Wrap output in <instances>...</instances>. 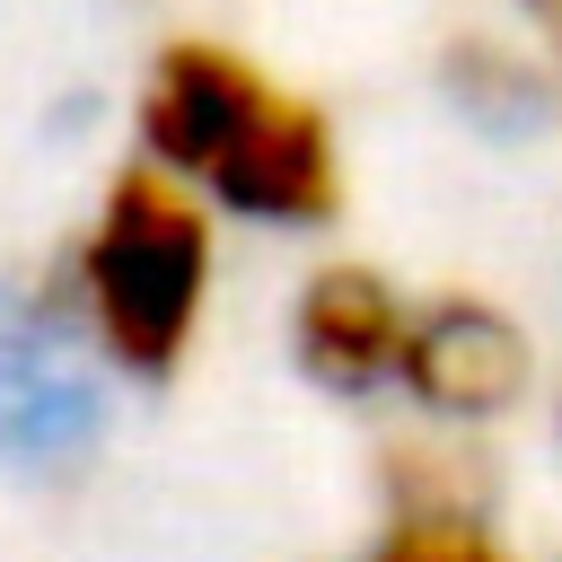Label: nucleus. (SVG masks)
Segmentation results:
<instances>
[{"label":"nucleus","instance_id":"0eeeda50","mask_svg":"<svg viewBox=\"0 0 562 562\" xmlns=\"http://www.w3.org/2000/svg\"><path fill=\"white\" fill-rule=\"evenodd\" d=\"M544 35H553V53H562V9H553V18H544Z\"/></svg>","mask_w":562,"mask_h":562},{"label":"nucleus","instance_id":"423d86ee","mask_svg":"<svg viewBox=\"0 0 562 562\" xmlns=\"http://www.w3.org/2000/svg\"><path fill=\"white\" fill-rule=\"evenodd\" d=\"M369 562H509V553H501L474 518H430V509H404Z\"/></svg>","mask_w":562,"mask_h":562},{"label":"nucleus","instance_id":"39448f33","mask_svg":"<svg viewBox=\"0 0 562 562\" xmlns=\"http://www.w3.org/2000/svg\"><path fill=\"white\" fill-rule=\"evenodd\" d=\"M79 422H88V386L26 307V325L0 334V448H53Z\"/></svg>","mask_w":562,"mask_h":562},{"label":"nucleus","instance_id":"f03ea898","mask_svg":"<svg viewBox=\"0 0 562 562\" xmlns=\"http://www.w3.org/2000/svg\"><path fill=\"white\" fill-rule=\"evenodd\" d=\"M272 97H281V79H263L246 53H228L211 35H176L140 79V149L176 184H211L237 158V140L272 114Z\"/></svg>","mask_w":562,"mask_h":562},{"label":"nucleus","instance_id":"7ed1b4c3","mask_svg":"<svg viewBox=\"0 0 562 562\" xmlns=\"http://www.w3.org/2000/svg\"><path fill=\"white\" fill-rule=\"evenodd\" d=\"M527 369H536V351L492 299H430L404 334L395 378L413 386V404H430L448 422H492L527 395Z\"/></svg>","mask_w":562,"mask_h":562},{"label":"nucleus","instance_id":"20e7f679","mask_svg":"<svg viewBox=\"0 0 562 562\" xmlns=\"http://www.w3.org/2000/svg\"><path fill=\"white\" fill-rule=\"evenodd\" d=\"M404 334H413V307L369 263H325L290 307V351L334 395H369L378 378H395L404 369Z\"/></svg>","mask_w":562,"mask_h":562},{"label":"nucleus","instance_id":"f257e3e1","mask_svg":"<svg viewBox=\"0 0 562 562\" xmlns=\"http://www.w3.org/2000/svg\"><path fill=\"white\" fill-rule=\"evenodd\" d=\"M70 299L123 378H176L211 299V211L167 167H123L70 255Z\"/></svg>","mask_w":562,"mask_h":562}]
</instances>
